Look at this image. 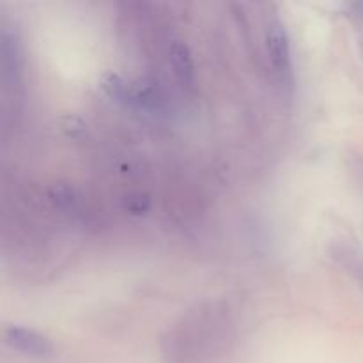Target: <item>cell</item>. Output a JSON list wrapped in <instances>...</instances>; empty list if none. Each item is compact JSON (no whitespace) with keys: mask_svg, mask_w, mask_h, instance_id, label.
<instances>
[{"mask_svg":"<svg viewBox=\"0 0 363 363\" xmlns=\"http://www.w3.org/2000/svg\"><path fill=\"white\" fill-rule=\"evenodd\" d=\"M4 340L7 346L27 357L52 358L55 354V346L48 337L23 326H7L4 330Z\"/></svg>","mask_w":363,"mask_h":363,"instance_id":"cell-1","label":"cell"},{"mask_svg":"<svg viewBox=\"0 0 363 363\" xmlns=\"http://www.w3.org/2000/svg\"><path fill=\"white\" fill-rule=\"evenodd\" d=\"M170 62H172L174 74L177 77L179 84L183 87H191L195 84V66L186 43L174 41L170 45Z\"/></svg>","mask_w":363,"mask_h":363,"instance_id":"cell-3","label":"cell"},{"mask_svg":"<svg viewBox=\"0 0 363 363\" xmlns=\"http://www.w3.org/2000/svg\"><path fill=\"white\" fill-rule=\"evenodd\" d=\"M126 208L130 209L131 213H137V215H138V213L147 211L149 201H147V199H131V201L126 204Z\"/></svg>","mask_w":363,"mask_h":363,"instance_id":"cell-5","label":"cell"},{"mask_svg":"<svg viewBox=\"0 0 363 363\" xmlns=\"http://www.w3.org/2000/svg\"><path fill=\"white\" fill-rule=\"evenodd\" d=\"M101 89L116 101L123 103V105L138 106V94L137 87L128 84L123 77L117 73H105L101 77Z\"/></svg>","mask_w":363,"mask_h":363,"instance_id":"cell-4","label":"cell"},{"mask_svg":"<svg viewBox=\"0 0 363 363\" xmlns=\"http://www.w3.org/2000/svg\"><path fill=\"white\" fill-rule=\"evenodd\" d=\"M266 46L273 67L280 74L291 73V45L286 27L280 21H273L266 32Z\"/></svg>","mask_w":363,"mask_h":363,"instance_id":"cell-2","label":"cell"}]
</instances>
